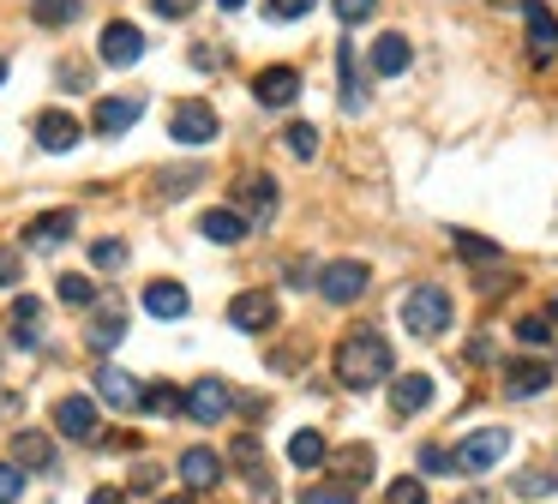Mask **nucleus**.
<instances>
[{
	"mask_svg": "<svg viewBox=\"0 0 558 504\" xmlns=\"http://www.w3.org/2000/svg\"><path fill=\"white\" fill-rule=\"evenodd\" d=\"M330 366H337V378L349 390H373V385H385V378H390V343L373 331V324H361V331H349L337 343V361H330Z\"/></svg>",
	"mask_w": 558,
	"mask_h": 504,
	"instance_id": "f257e3e1",
	"label": "nucleus"
},
{
	"mask_svg": "<svg viewBox=\"0 0 558 504\" xmlns=\"http://www.w3.org/2000/svg\"><path fill=\"white\" fill-rule=\"evenodd\" d=\"M403 324L415 336H444L451 331V295H444L439 283H415L403 295Z\"/></svg>",
	"mask_w": 558,
	"mask_h": 504,
	"instance_id": "f03ea898",
	"label": "nucleus"
},
{
	"mask_svg": "<svg viewBox=\"0 0 558 504\" xmlns=\"http://www.w3.org/2000/svg\"><path fill=\"white\" fill-rule=\"evenodd\" d=\"M169 139H174V144H186V151L210 144V139H217V108H210V103H198V96L174 103V108H169Z\"/></svg>",
	"mask_w": 558,
	"mask_h": 504,
	"instance_id": "7ed1b4c3",
	"label": "nucleus"
},
{
	"mask_svg": "<svg viewBox=\"0 0 558 504\" xmlns=\"http://www.w3.org/2000/svg\"><path fill=\"white\" fill-rule=\"evenodd\" d=\"M522 25H529V61L553 66L558 61V18L546 0H522Z\"/></svg>",
	"mask_w": 558,
	"mask_h": 504,
	"instance_id": "20e7f679",
	"label": "nucleus"
},
{
	"mask_svg": "<svg viewBox=\"0 0 558 504\" xmlns=\"http://www.w3.org/2000/svg\"><path fill=\"white\" fill-rule=\"evenodd\" d=\"M366 283H373V276H366L361 259H337V264H325V271H319V295H325L330 307H349V300H361Z\"/></svg>",
	"mask_w": 558,
	"mask_h": 504,
	"instance_id": "39448f33",
	"label": "nucleus"
},
{
	"mask_svg": "<svg viewBox=\"0 0 558 504\" xmlns=\"http://www.w3.org/2000/svg\"><path fill=\"white\" fill-rule=\"evenodd\" d=\"M505 451H510V427H481V432H468V439H463L456 468H468V475H486V468H493Z\"/></svg>",
	"mask_w": 558,
	"mask_h": 504,
	"instance_id": "423d86ee",
	"label": "nucleus"
},
{
	"mask_svg": "<svg viewBox=\"0 0 558 504\" xmlns=\"http://www.w3.org/2000/svg\"><path fill=\"white\" fill-rule=\"evenodd\" d=\"M54 427H61V439L91 444L96 439V402L91 397H61L54 402Z\"/></svg>",
	"mask_w": 558,
	"mask_h": 504,
	"instance_id": "0eeeda50",
	"label": "nucleus"
},
{
	"mask_svg": "<svg viewBox=\"0 0 558 504\" xmlns=\"http://www.w3.org/2000/svg\"><path fill=\"white\" fill-rule=\"evenodd\" d=\"M229 324H234V331H271V324H276L271 288H247V295H234L229 300Z\"/></svg>",
	"mask_w": 558,
	"mask_h": 504,
	"instance_id": "6e6552de",
	"label": "nucleus"
},
{
	"mask_svg": "<svg viewBox=\"0 0 558 504\" xmlns=\"http://www.w3.org/2000/svg\"><path fill=\"white\" fill-rule=\"evenodd\" d=\"M96 54H103L108 66H132L144 54V30L127 25V18H115V25H103V42H96Z\"/></svg>",
	"mask_w": 558,
	"mask_h": 504,
	"instance_id": "1a4fd4ad",
	"label": "nucleus"
},
{
	"mask_svg": "<svg viewBox=\"0 0 558 504\" xmlns=\"http://www.w3.org/2000/svg\"><path fill=\"white\" fill-rule=\"evenodd\" d=\"M186 414H193L198 427H217L222 414H229V385H222V378H198V385L186 390Z\"/></svg>",
	"mask_w": 558,
	"mask_h": 504,
	"instance_id": "9d476101",
	"label": "nucleus"
},
{
	"mask_svg": "<svg viewBox=\"0 0 558 504\" xmlns=\"http://www.w3.org/2000/svg\"><path fill=\"white\" fill-rule=\"evenodd\" d=\"M252 96H259L264 108H288L300 96V73L295 66H264V73L252 78Z\"/></svg>",
	"mask_w": 558,
	"mask_h": 504,
	"instance_id": "9b49d317",
	"label": "nucleus"
},
{
	"mask_svg": "<svg viewBox=\"0 0 558 504\" xmlns=\"http://www.w3.org/2000/svg\"><path fill=\"white\" fill-rule=\"evenodd\" d=\"M234 205L247 210V222H271L276 217V181L271 175H247V181L234 186Z\"/></svg>",
	"mask_w": 558,
	"mask_h": 504,
	"instance_id": "f8f14e48",
	"label": "nucleus"
},
{
	"mask_svg": "<svg viewBox=\"0 0 558 504\" xmlns=\"http://www.w3.org/2000/svg\"><path fill=\"white\" fill-rule=\"evenodd\" d=\"M139 115H144V96H103V103H96V115H91V127L103 132V139H120V132H127Z\"/></svg>",
	"mask_w": 558,
	"mask_h": 504,
	"instance_id": "ddd939ff",
	"label": "nucleus"
},
{
	"mask_svg": "<svg viewBox=\"0 0 558 504\" xmlns=\"http://www.w3.org/2000/svg\"><path fill=\"white\" fill-rule=\"evenodd\" d=\"M408 66H415V42L397 37V30H385V37L373 42V73L378 78H397V73H408Z\"/></svg>",
	"mask_w": 558,
	"mask_h": 504,
	"instance_id": "4468645a",
	"label": "nucleus"
},
{
	"mask_svg": "<svg viewBox=\"0 0 558 504\" xmlns=\"http://www.w3.org/2000/svg\"><path fill=\"white\" fill-rule=\"evenodd\" d=\"M96 397H103L108 409H144V390L132 385V373H120V366H96Z\"/></svg>",
	"mask_w": 558,
	"mask_h": 504,
	"instance_id": "2eb2a0df",
	"label": "nucleus"
},
{
	"mask_svg": "<svg viewBox=\"0 0 558 504\" xmlns=\"http://www.w3.org/2000/svg\"><path fill=\"white\" fill-rule=\"evenodd\" d=\"M13 463H18V468H37V475H49V468H54V439H49V432H37V427L13 432Z\"/></svg>",
	"mask_w": 558,
	"mask_h": 504,
	"instance_id": "dca6fc26",
	"label": "nucleus"
},
{
	"mask_svg": "<svg viewBox=\"0 0 558 504\" xmlns=\"http://www.w3.org/2000/svg\"><path fill=\"white\" fill-rule=\"evenodd\" d=\"M181 480H186L193 492L217 487V480H222V456L210 451V444H193V451H181Z\"/></svg>",
	"mask_w": 558,
	"mask_h": 504,
	"instance_id": "f3484780",
	"label": "nucleus"
},
{
	"mask_svg": "<svg viewBox=\"0 0 558 504\" xmlns=\"http://www.w3.org/2000/svg\"><path fill=\"white\" fill-rule=\"evenodd\" d=\"M73 229H78V217H73V210H42V217H30L25 241H30V246H42V253H54V246H61Z\"/></svg>",
	"mask_w": 558,
	"mask_h": 504,
	"instance_id": "a211bd4d",
	"label": "nucleus"
},
{
	"mask_svg": "<svg viewBox=\"0 0 558 504\" xmlns=\"http://www.w3.org/2000/svg\"><path fill=\"white\" fill-rule=\"evenodd\" d=\"M7 324H13L18 349H37V343H42V300L37 295H18L13 312H7Z\"/></svg>",
	"mask_w": 558,
	"mask_h": 504,
	"instance_id": "6ab92c4d",
	"label": "nucleus"
},
{
	"mask_svg": "<svg viewBox=\"0 0 558 504\" xmlns=\"http://www.w3.org/2000/svg\"><path fill=\"white\" fill-rule=\"evenodd\" d=\"M37 144H42V151H73V144H78V120L66 115V108H42V115H37Z\"/></svg>",
	"mask_w": 558,
	"mask_h": 504,
	"instance_id": "aec40b11",
	"label": "nucleus"
},
{
	"mask_svg": "<svg viewBox=\"0 0 558 504\" xmlns=\"http://www.w3.org/2000/svg\"><path fill=\"white\" fill-rule=\"evenodd\" d=\"M247 229H252V222L241 217V210H205V217H198V234L217 241V246H241V241H247Z\"/></svg>",
	"mask_w": 558,
	"mask_h": 504,
	"instance_id": "412c9836",
	"label": "nucleus"
},
{
	"mask_svg": "<svg viewBox=\"0 0 558 504\" xmlns=\"http://www.w3.org/2000/svg\"><path fill=\"white\" fill-rule=\"evenodd\" d=\"M427 402H432V378H427V373L390 378V409H397V414H420Z\"/></svg>",
	"mask_w": 558,
	"mask_h": 504,
	"instance_id": "4be33fe9",
	"label": "nucleus"
},
{
	"mask_svg": "<svg viewBox=\"0 0 558 504\" xmlns=\"http://www.w3.org/2000/svg\"><path fill=\"white\" fill-rule=\"evenodd\" d=\"M546 385H553V366H546V361H510L505 366V390H510V397H541Z\"/></svg>",
	"mask_w": 558,
	"mask_h": 504,
	"instance_id": "5701e85b",
	"label": "nucleus"
},
{
	"mask_svg": "<svg viewBox=\"0 0 558 504\" xmlns=\"http://www.w3.org/2000/svg\"><path fill=\"white\" fill-rule=\"evenodd\" d=\"M186 307H193V300H186L181 283H151L144 288V312H151V319H186Z\"/></svg>",
	"mask_w": 558,
	"mask_h": 504,
	"instance_id": "b1692460",
	"label": "nucleus"
},
{
	"mask_svg": "<svg viewBox=\"0 0 558 504\" xmlns=\"http://www.w3.org/2000/svg\"><path fill=\"white\" fill-rule=\"evenodd\" d=\"M330 456V444H325V432H312V427H300L295 439H288V463L295 468H319Z\"/></svg>",
	"mask_w": 558,
	"mask_h": 504,
	"instance_id": "393cba45",
	"label": "nucleus"
},
{
	"mask_svg": "<svg viewBox=\"0 0 558 504\" xmlns=\"http://www.w3.org/2000/svg\"><path fill=\"white\" fill-rule=\"evenodd\" d=\"M78 13H85V0H30V18H37V25H49V30L73 25Z\"/></svg>",
	"mask_w": 558,
	"mask_h": 504,
	"instance_id": "a878e982",
	"label": "nucleus"
},
{
	"mask_svg": "<svg viewBox=\"0 0 558 504\" xmlns=\"http://www.w3.org/2000/svg\"><path fill=\"white\" fill-rule=\"evenodd\" d=\"M120 336H127V319H120V307H108L103 319H96L91 331H85V343H91L96 354H108V349H115V343H120Z\"/></svg>",
	"mask_w": 558,
	"mask_h": 504,
	"instance_id": "bb28decb",
	"label": "nucleus"
},
{
	"mask_svg": "<svg viewBox=\"0 0 558 504\" xmlns=\"http://www.w3.org/2000/svg\"><path fill=\"white\" fill-rule=\"evenodd\" d=\"M337 66H342V108L361 115V73H354V42H337Z\"/></svg>",
	"mask_w": 558,
	"mask_h": 504,
	"instance_id": "cd10ccee",
	"label": "nucleus"
},
{
	"mask_svg": "<svg viewBox=\"0 0 558 504\" xmlns=\"http://www.w3.org/2000/svg\"><path fill=\"white\" fill-rule=\"evenodd\" d=\"M54 295H61L66 307H96V283L91 276H78V271H66L61 283H54Z\"/></svg>",
	"mask_w": 558,
	"mask_h": 504,
	"instance_id": "c85d7f7f",
	"label": "nucleus"
},
{
	"mask_svg": "<svg viewBox=\"0 0 558 504\" xmlns=\"http://www.w3.org/2000/svg\"><path fill=\"white\" fill-rule=\"evenodd\" d=\"M229 456L241 463V475H247V480H264V451H259V439H252V432H241Z\"/></svg>",
	"mask_w": 558,
	"mask_h": 504,
	"instance_id": "c756f323",
	"label": "nucleus"
},
{
	"mask_svg": "<svg viewBox=\"0 0 558 504\" xmlns=\"http://www.w3.org/2000/svg\"><path fill=\"white\" fill-rule=\"evenodd\" d=\"M366 475H373V451H366V444H354V451H342V487H361Z\"/></svg>",
	"mask_w": 558,
	"mask_h": 504,
	"instance_id": "7c9ffc66",
	"label": "nucleus"
},
{
	"mask_svg": "<svg viewBox=\"0 0 558 504\" xmlns=\"http://www.w3.org/2000/svg\"><path fill=\"white\" fill-rule=\"evenodd\" d=\"M283 139H288V151H295L300 163H312V156H319V127H307V120H295Z\"/></svg>",
	"mask_w": 558,
	"mask_h": 504,
	"instance_id": "2f4dec72",
	"label": "nucleus"
},
{
	"mask_svg": "<svg viewBox=\"0 0 558 504\" xmlns=\"http://www.w3.org/2000/svg\"><path fill=\"white\" fill-rule=\"evenodd\" d=\"M144 409H151V414H174V409H186V397L174 385H151V390H144Z\"/></svg>",
	"mask_w": 558,
	"mask_h": 504,
	"instance_id": "473e14b6",
	"label": "nucleus"
},
{
	"mask_svg": "<svg viewBox=\"0 0 558 504\" xmlns=\"http://www.w3.org/2000/svg\"><path fill=\"white\" fill-rule=\"evenodd\" d=\"M91 264H96V271H120V264H127V241H96Z\"/></svg>",
	"mask_w": 558,
	"mask_h": 504,
	"instance_id": "72a5a7b5",
	"label": "nucleus"
},
{
	"mask_svg": "<svg viewBox=\"0 0 558 504\" xmlns=\"http://www.w3.org/2000/svg\"><path fill=\"white\" fill-rule=\"evenodd\" d=\"M517 343H522V349H546V343H553V319H522Z\"/></svg>",
	"mask_w": 558,
	"mask_h": 504,
	"instance_id": "f704fd0d",
	"label": "nucleus"
},
{
	"mask_svg": "<svg viewBox=\"0 0 558 504\" xmlns=\"http://www.w3.org/2000/svg\"><path fill=\"white\" fill-rule=\"evenodd\" d=\"M456 253H463V259H475V264H493L498 259V246L481 241V234H456Z\"/></svg>",
	"mask_w": 558,
	"mask_h": 504,
	"instance_id": "c9c22d12",
	"label": "nucleus"
},
{
	"mask_svg": "<svg viewBox=\"0 0 558 504\" xmlns=\"http://www.w3.org/2000/svg\"><path fill=\"white\" fill-rule=\"evenodd\" d=\"M385 504H427V487H420L415 475H403V480H390Z\"/></svg>",
	"mask_w": 558,
	"mask_h": 504,
	"instance_id": "e433bc0d",
	"label": "nucleus"
},
{
	"mask_svg": "<svg viewBox=\"0 0 558 504\" xmlns=\"http://www.w3.org/2000/svg\"><path fill=\"white\" fill-rule=\"evenodd\" d=\"M18 499H25V468L0 463V504H18Z\"/></svg>",
	"mask_w": 558,
	"mask_h": 504,
	"instance_id": "4c0bfd02",
	"label": "nucleus"
},
{
	"mask_svg": "<svg viewBox=\"0 0 558 504\" xmlns=\"http://www.w3.org/2000/svg\"><path fill=\"white\" fill-rule=\"evenodd\" d=\"M330 7H337L342 25H366V18L378 13V0H330Z\"/></svg>",
	"mask_w": 558,
	"mask_h": 504,
	"instance_id": "58836bf2",
	"label": "nucleus"
},
{
	"mask_svg": "<svg viewBox=\"0 0 558 504\" xmlns=\"http://www.w3.org/2000/svg\"><path fill=\"white\" fill-rule=\"evenodd\" d=\"M300 504H354V487H307Z\"/></svg>",
	"mask_w": 558,
	"mask_h": 504,
	"instance_id": "ea45409f",
	"label": "nucleus"
},
{
	"mask_svg": "<svg viewBox=\"0 0 558 504\" xmlns=\"http://www.w3.org/2000/svg\"><path fill=\"white\" fill-rule=\"evenodd\" d=\"M156 186H163V193H169V198H181L186 186H198V168H174V175H163V181H156Z\"/></svg>",
	"mask_w": 558,
	"mask_h": 504,
	"instance_id": "a19ab883",
	"label": "nucleus"
},
{
	"mask_svg": "<svg viewBox=\"0 0 558 504\" xmlns=\"http://www.w3.org/2000/svg\"><path fill=\"white\" fill-rule=\"evenodd\" d=\"M517 492H522V499H541V492H553V475L529 468V475H517Z\"/></svg>",
	"mask_w": 558,
	"mask_h": 504,
	"instance_id": "79ce46f5",
	"label": "nucleus"
},
{
	"mask_svg": "<svg viewBox=\"0 0 558 504\" xmlns=\"http://www.w3.org/2000/svg\"><path fill=\"white\" fill-rule=\"evenodd\" d=\"M18 276H25V264H18V253H13V246H0V288H13Z\"/></svg>",
	"mask_w": 558,
	"mask_h": 504,
	"instance_id": "37998d69",
	"label": "nucleus"
},
{
	"mask_svg": "<svg viewBox=\"0 0 558 504\" xmlns=\"http://www.w3.org/2000/svg\"><path fill=\"white\" fill-rule=\"evenodd\" d=\"M420 468H432V475H451L456 456H451V451H439V444H427V451H420Z\"/></svg>",
	"mask_w": 558,
	"mask_h": 504,
	"instance_id": "c03bdc74",
	"label": "nucleus"
},
{
	"mask_svg": "<svg viewBox=\"0 0 558 504\" xmlns=\"http://www.w3.org/2000/svg\"><path fill=\"white\" fill-rule=\"evenodd\" d=\"M271 7V18H307L312 13V0H264Z\"/></svg>",
	"mask_w": 558,
	"mask_h": 504,
	"instance_id": "a18cd8bd",
	"label": "nucleus"
},
{
	"mask_svg": "<svg viewBox=\"0 0 558 504\" xmlns=\"http://www.w3.org/2000/svg\"><path fill=\"white\" fill-rule=\"evenodd\" d=\"M151 7H156V13H163V18H186V13H193V7H198V0H151Z\"/></svg>",
	"mask_w": 558,
	"mask_h": 504,
	"instance_id": "49530a36",
	"label": "nucleus"
},
{
	"mask_svg": "<svg viewBox=\"0 0 558 504\" xmlns=\"http://www.w3.org/2000/svg\"><path fill=\"white\" fill-rule=\"evenodd\" d=\"M156 480H163V475H156V468H151V463H144V468H139V475H132V492H156Z\"/></svg>",
	"mask_w": 558,
	"mask_h": 504,
	"instance_id": "de8ad7c7",
	"label": "nucleus"
},
{
	"mask_svg": "<svg viewBox=\"0 0 558 504\" xmlns=\"http://www.w3.org/2000/svg\"><path fill=\"white\" fill-rule=\"evenodd\" d=\"M91 504H132V499H127V492H115V487H96Z\"/></svg>",
	"mask_w": 558,
	"mask_h": 504,
	"instance_id": "09e8293b",
	"label": "nucleus"
},
{
	"mask_svg": "<svg viewBox=\"0 0 558 504\" xmlns=\"http://www.w3.org/2000/svg\"><path fill=\"white\" fill-rule=\"evenodd\" d=\"M156 504H198L193 492H174V499H156Z\"/></svg>",
	"mask_w": 558,
	"mask_h": 504,
	"instance_id": "8fccbe9b",
	"label": "nucleus"
},
{
	"mask_svg": "<svg viewBox=\"0 0 558 504\" xmlns=\"http://www.w3.org/2000/svg\"><path fill=\"white\" fill-rule=\"evenodd\" d=\"M217 7H222V13H241V7H247V0H217Z\"/></svg>",
	"mask_w": 558,
	"mask_h": 504,
	"instance_id": "3c124183",
	"label": "nucleus"
},
{
	"mask_svg": "<svg viewBox=\"0 0 558 504\" xmlns=\"http://www.w3.org/2000/svg\"><path fill=\"white\" fill-rule=\"evenodd\" d=\"M0 85H7V54H0Z\"/></svg>",
	"mask_w": 558,
	"mask_h": 504,
	"instance_id": "603ef678",
	"label": "nucleus"
},
{
	"mask_svg": "<svg viewBox=\"0 0 558 504\" xmlns=\"http://www.w3.org/2000/svg\"><path fill=\"white\" fill-rule=\"evenodd\" d=\"M553 324H558V300H553Z\"/></svg>",
	"mask_w": 558,
	"mask_h": 504,
	"instance_id": "864d4df0",
	"label": "nucleus"
},
{
	"mask_svg": "<svg viewBox=\"0 0 558 504\" xmlns=\"http://www.w3.org/2000/svg\"><path fill=\"white\" fill-rule=\"evenodd\" d=\"M553 487H558V475H553Z\"/></svg>",
	"mask_w": 558,
	"mask_h": 504,
	"instance_id": "5fc2aeb1",
	"label": "nucleus"
},
{
	"mask_svg": "<svg viewBox=\"0 0 558 504\" xmlns=\"http://www.w3.org/2000/svg\"><path fill=\"white\" fill-rule=\"evenodd\" d=\"M463 504H468V499H463Z\"/></svg>",
	"mask_w": 558,
	"mask_h": 504,
	"instance_id": "6e6d98bb",
	"label": "nucleus"
}]
</instances>
